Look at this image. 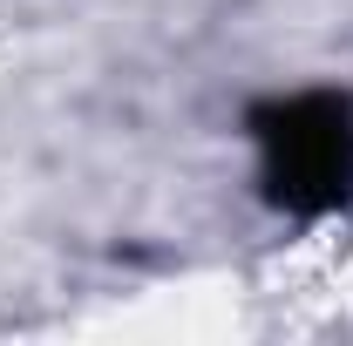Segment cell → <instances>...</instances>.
<instances>
[{
  "mask_svg": "<svg viewBox=\"0 0 353 346\" xmlns=\"http://www.w3.org/2000/svg\"><path fill=\"white\" fill-rule=\"evenodd\" d=\"M265 183L292 211H326L353 190V102L347 95H292L259 123Z\"/></svg>",
  "mask_w": 353,
  "mask_h": 346,
  "instance_id": "1",
  "label": "cell"
}]
</instances>
